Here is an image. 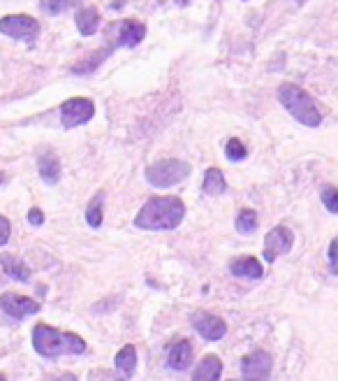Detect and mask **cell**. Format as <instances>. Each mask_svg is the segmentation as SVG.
<instances>
[{
    "instance_id": "18",
    "label": "cell",
    "mask_w": 338,
    "mask_h": 381,
    "mask_svg": "<svg viewBox=\"0 0 338 381\" xmlns=\"http://www.w3.org/2000/svg\"><path fill=\"white\" fill-rule=\"evenodd\" d=\"M116 370L123 374V377H132L137 370V349L132 344L123 346L116 353Z\"/></svg>"
},
{
    "instance_id": "4",
    "label": "cell",
    "mask_w": 338,
    "mask_h": 381,
    "mask_svg": "<svg viewBox=\"0 0 338 381\" xmlns=\"http://www.w3.org/2000/svg\"><path fill=\"white\" fill-rule=\"evenodd\" d=\"M190 175V165L178 158H165L146 168V179H149L156 188H169L181 184Z\"/></svg>"
},
{
    "instance_id": "25",
    "label": "cell",
    "mask_w": 338,
    "mask_h": 381,
    "mask_svg": "<svg viewBox=\"0 0 338 381\" xmlns=\"http://www.w3.org/2000/svg\"><path fill=\"white\" fill-rule=\"evenodd\" d=\"M320 198H322V205L327 207L331 214H338V188L336 186H324Z\"/></svg>"
},
{
    "instance_id": "2",
    "label": "cell",
    "mask_w": 338,
    "mask_h": 381,
    "mask_svg": "<svg viewBox=\"0 0 338 381\" xmlns=\"http://www.w3.org/2000/svg\"><path fill=\"white\" fill-rule=\"evenodd\" d=\"M33 346L42 358H59V355H81L86 351L84 338L76 333H59L47 323H37L33 328Z\"/></svg>"
},
{
    "instance_id": "8",
    "label": "cell",
    "mask_w": 338,
    "mask_h": 381,
    "mask_svg": "<svg viewBox=\"0 0 338 381\" xmlns=\"http://www.w3.org/2000/svg\"><path fill=\"white\" fill-rule=\"evenodd\" d=\"M0 309L8 316H12V319H25V316H33L40 312V302L25 295L3 293L0 295Z\"/></svg>"
},
{
    "instance_id": "11",
    "label": "cell",
    "mask_w": 338,
    "mask_h": 381,
    "mask_svg": "<svg viewBox=\"0 0 338 381\" xmlns=\"http://www.w3.org/2000/svg\"><path fill=\"white\" fill-rule=\"evenodd\" d=\"M114 28H116V42H114V47H137L146 35V26L142 21H135V19L118 21Z\"/></svg>"
},
{
    "instance_id": "17",
    "label": "cell",
    "mask_w": 338,
    "mask_h": 381,
    "mask_svg": "<svg viewBox=\"0 0 338 381\" xmlns=\"http://www.w3.org/2000/svg\"><path fill=\"white\" fill-rule=\"evenodd\" d=\"M204 193L207 195H222L227 190V182L218 168H209L204 173V184H202Z\"/></svg>"
},
{
    "instance_id": "10",
    "label": "cell",
    "mask_w": 338,
    "mask_h": 381,
    "mask_svg": "<svg viewBox=\"0 0 338 381\" xmlns=\"http://www.w3.org/2000/svg\"><path fill=\"white\" fill-rule=\"evenodd\" d=\"M193 326L197 330V335L207 342H218V340L225 338V333H227L225 321L218 319V316H213V314H195Z\"/></svg>"
},
{
    "instance_id": "7",
    "label": "cell",
    "mask_w": 338,
    "mask_h": 381,
    "mask_svg": "<svg viewBox=\"0 0 338 381\" xmlns=\"http://www.w3.org/2000/svg\"><path fill=\"white\" fill-rule=\"evenodd\" d=\"M292 244H295V233L290 231L288 226H276L271 233H266L264 237V258L273 263L280 256L292 251Z\"/></svg>"
},
{
    "instance_id": "28",
    "label": "cell",
    "mask_w": 338,
    "mask_h": 381,
    "mask_svg": "<svg viewBox=\"0 0 338 381\" xmlns=\"http://www.w3.org/2000/svg\"><path fill=\"white\" fill-rule=\"evenodd\" d=\"M28 224H30V226H35V228L44 224V214H42V209H37V207L30 209V212H28Z\"/></svg>"
},
{
    "instance_id": "15",
    "label": "cell",
    "mask_w": 338,
    "mask_h": 381,
    "mask_svg": "<svg viewBox=\"0 0 338 381\" xmlns=\"http://www.w3.org/2000/svg\"><path fill=\"white\" fill-rule=\"evenodd\" d=\"M37 170H40V177L47 184H56L61 179V161L56 158V154H51V151L37 158Z\"/></svg>"
},
{
    "instance_id": "19",
    "label": "cell",
    "mask_w": 338,
    "mask_h": 381,
    "mask_svg": "<svg viewBox=\"0 0 338 381\" xmlns=\"http://www.w3.org/2000/svg\"><path fill=\"white\" fill-rule=\"evenodd\" d=\"M98 23H100V14L95 8H84L79 10V14H76V28H79L81 35H95V30H98Z\"/></svg>"
},
{
    "instance_id": "3",
    "label": "cell",
    "mask_w": 338,
    "mask_h": 381,
    "mask_svg": "<svg viewBox=\"0 0 338 381\" xmlns=\"http://www.w3.org/2000/svg\"><path fill=\"white\" fill-rule=\"evenodd\" d=\"M278 100L299 124L310 126V128H317V126L322 124V114H320V110H317L315 100L310 98L304 88H299L297 84H283L280 86L278 88Z\"/></svg>"
},
{
    "instance_id": "27",
    "label": "cell",
    "mask_w": 338,
    "mask_h": 381,
    "mask_svg": "<svg viewBox=\"0 0 338 381\" xmlns=\"http://www.w3.org/2000/svg\"><path fill=\"white\" fill-rule=\"evenodd\" d=\"M10 233H12V226H10V221L0 214V246L3 244H8V240H10Z\"/></svg>"
},
{
    "instance_id": "14",
    "label": "cell",
    "mask_w": 338,
    "mask_h": 381,
    "mask_svg": "<svg viewBox=\"0 0 338 381\" xmlns=\"http://www.w3.org/2000/svg\"><path fill=\"white\" fill-rule=\"evenodd\" d=\"M222 374V363L218 355H204L202 363L195 367L193 379L195 381H218Z\"/></svg>"
},
{
    "instance_id": "21",
    "label": "cell",
    "mask_w": 338,
    "mask_h": 381,
    "mask_svg": "<svg viewBox=\"0 0 338 381\" xmlns=\"http://www.w3.org/2000/svg\"><path fill=\"white\" fill-rule=\"evenodd\" d=\"M237 231L244 235H251L257 231V214L253 209H241L237 217Z\"/></svg>"
},
{
    "instance_id": "26",
    "label": "cell",
    "mask_w": 338,
    "mask_h": 381,
    "mask_svg": "<svg viewBox=\"0 0 338 381\" xmlns=\"http://www.w3.org/2000/svg\"><path fill=\"white\" fill-rule=\"evenodd\" d=\"M329 268L338 277V237L329 242Z\"/></svg>"
},
{
    "instance_id": "6",
    "label": "cell",
    "mask_w": 338,
    "mask_h": 381,
    "mask_svg": "<svg viewBox=\"0 0 338 381\" xmlns=\"http://www.w3.org/2000/svg\"><path fill=\"white\" fill-rule=\"evenodd\" d=\"M95 105L88 98H70L61 105V121L65 128H76L93 119Z\"/></svg>"
},
{
    "instance_id": "29",
    "label": "cell",
    "mask_w": 338,
    "mask_h": 381,
    "mask_svg": "<svg viewBox=\"0 0 338 381\" xmlns=\"http://www.w3.org/2000/svg\"><path fill=\"white\" fill-rule=\"evenodd\" d=\"M3 179H5V175H0V184H3Z\"/></svg>"
},
{
    "instance_id": "22",
    "label": "cell",
    "mask_w": 338,
    "mask_h": 381,
    "mask_svg": "<svg viewBox=\"0 0 338 381\" xmlns=\"http://www.w3.org/2000/svg\"><path fill=\"white\" fill-rule=\"evenodd\" d=\"M79 5V0H40V8L47 14H61L65 10H72Z\"/></svg>"
},
{
    "instance_id": "23",
    "label": "cell",
    "mask_w": 338,
    "mask_h": 381,
    "mask_svg": "<svg viewBox=\"0 0 338 381\" xmlns=\"http://www.w3.org/2000/svg\"><path fill=\"white\" fill-rule=\"evenodd\" d=\"M102 193H98L95 198L91 200V205H88L86 209V221H88V226L91 228H100L102 226Z\"/></svg>"
},
{
    "instance_id": "12",
    "label": "cell",
    "mask_w": 338,
    "mask_h": 381,
    "mask_svg": "<svg viewBox=\"0 0 338 381\" xmlns=\"http://www.w3.org/2000/svg\"><path fill=\"white\" fill-rule=\"evenodd\" d=\"M167 365L176 372H186L193 365V344L190 340H178L167 353Z\"/></svg>"
},
{
    "instance_id": "30",
    "label": "cell",
    "mask_w": 338,
    "mask_h": 381,
    "mask_svg": "<svg viewBox=\"0 0 338 381\" xmlns=\"http://www.w3.org/2000/svg\"><path fill=\"white\" fill-rule=\"evenodd\" d=\"M297 3H306V0H297Z\"/></svg>"
},
{
    "instance_id": "24",
    "label": "cell",
    "mask_w": 338,
    "mask_h": 381,
    "mask_svg": "<svg viewBox=\"0 0 338 381\" xmlns=\"http://www.w3.org/2000/svg\"><path fill=\"white\" fill-rule=\"evenodd\" d=\"M225 154H227V158L229 161H244L246 158V147H244V142H239L237 137H232L229 142L225 144Z\"/></svg>"
},
{
    "instance_id": "16",
    "label": "cell",
    "mask_w": 338,
    "mask_h": 381,
    "mask_svg": "<svg viewBox=\"0 0 338 381\" xmlns=\"http://www.w3.org/2000/svg\"><path fill=\"white\" fill-rule=\"evenodd\" d=\"M0 265H3V270L8 272L12 279H17V282H28L30 279V270L28 265L21 263L17 256H10V253H0Z\"/></svg>"
},
{
    "instance_id": "1",
    "label": "cell",
    "mask_w": 338,
    "mask_h": 381,
    "mask_svg": "<svg viewBox=\"0 0 338 381\" xmlns=\"http://www.w3.org/2000/svg\"><path fill=\"white\" fill-rule=\"evenodd\" d=\"M186 217V205L176 195H165V198H151L139 209L135 226L142 231H174L183 224Z\"/></svg>"
},
{
    "instance_id": "20",
    "label": "cell",
    "mask_w": 338,
    "mask_h": 381,
    "mask_svg": "<svg viewBox=\"0 0 338 381\" xmlns=\"http://www.w3.org/2000/svg\"><path fill=\"white\" fill-rule=\"evenodd\" d=\"M112 49H114V47H107V49H102V52H100V54H93V56H88V59H86V61L76 63V66L72 68V72H74V75H86V72H93V70H95V68H98V66H100V63H102V61H105V59H107V56H109V54H112Z\"/></svg>"
},
{
    "instance_id": "13",
    "label": "cell",
    "mask_w": 338,
    "mask_h": 381,
    "mask_svg": "<svg viewBox=\"0 0 338 381\" xmlns=\"http://www.w3.org/2000/svg\"><path fill=\"white\" fill-rule=\"evenodd\" d=\"M229 272L234 277H244V279H260L264 275V268L257 258L253 256H241V258H234L229 263Z\"/></svg>"
},
{
    "instance_id": "5",
    "label": "cell",
    "mask_w": 338,
    "mask_h": 381,
    "mask_svg": "<svg viewBox=\"0 0 338 381\" xmlns=\"http://www.w3.org/2000/svg\"><path fill=\"white\" fill-rule=\"evenodd\" d=\"M0 33L21 40L25 44H33L40 35V23L28 14H10L0 19Z\"/></svg>"
},
{
    "instance_id": "9",
    "label": "cell",
    "mask_w": 338,
    "mask_h": 381,
    "mask_svg": "<svg viewBox=\"0 0 338 381\" xmlns=\"http://www.w3.org/2000/svg\"><path fill=\"white\" fill-rule=\"evenodd\" d=\"M273 360L266 351H253L241 360V374L246 379H269Z\"/></svg>"
}]
</instances>
